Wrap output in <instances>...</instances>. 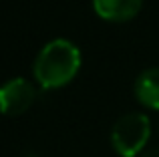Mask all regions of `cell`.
<instances>
[{"mask_svg": "<svg viewBox=\"0 0 159 157\" xmlns=\"http://www.w3.org/2000/svg\"><path fill=\"white\" fill-rule=\"evenodd\" d=\"M135 97L143 107L159 111V67L145 69L135 81Z\"/></svg>", "mask_w": 159, "mask_h": 157, "instance_id": "5", "label": "cell"}, {"mask_svg": "<svg viewBox=\"0 0 159 157\" xmlns=\"http://www.w3.org/2000/svg\"><path fill=\"white\" fill-rule=\"evenodd\" d=\"M143 0H93V8L101 18L111 22L129 20L141 10Z\"/></svg>", "mask_w": 159, "mask_h": 157, "instance_id": "4", "label": "cell"}, {"mask_svg": "<svg viewBox=\"0 0 159 157\" xmlns=\"http://www.w3.org/2000/svg\"><path fill=\"white\" fill-rule=\"evenodd\" d=\"M81 67V52L77 44L66 38H54L47 43L34 59V78L44 89H58L73 81Z\"/></svg>", "mask_w": 159, "mask_h": 157, "instance_id": "1", "label": "cell"}, {"mask_svg": "<svg viewBox=\"0 0 159 157\" xmlns=\"http://www.w3.org/2000/svg\"><path fill=\"white\" fill-rule=\"evenodd\" d=\"M139 157H159V147H149V149H145Z\"/></svg>", "mask_w": 159, "mask_h": 157, "instance_id": "6", "label": "cell"}, {"mask_svg": "<svg viewBox=\"0 0 159 157\" xmlns=\"http://www.w3.org/2000/svg\"><path fill=\"white\" fill-rule=\"evenodd\" d=\"M36 99V89L30 81L16 77L0 87V113L8 117L22 115Z\"/></svg>", "mask_w": 159, "mask_h": 157, "instance_id": "3", "label": "cell"}, {"mask_svg": "<svg viewBox=\"0 0 159 157\" xmlns=\"http://www.w3.org/2000/svg\"><path fill=\"white\" fill-rule=\"evenodd\" d=\"M151 135V123L143 113H127L113 125L111 145L121 157H137L145 151Z\"/></svg>", "mask_w": 159, "mask_h": 157, "instance_id": "2", "label": "cell"}]
</instances>
